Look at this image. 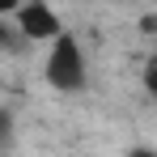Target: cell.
I'll use <instances>...</instances> for the list:
<instances>
[{
  "mask_svg": "<svg viewBox=\"0 0 157 157\" xmlns=\"http://www.w3.org/2000/svg\"><path fill=\"white\" fill-rule=\"evenodd\" d=\"M47 81L55 89H81L85 85V55H81V43L72 34H55L51 38V51H47Z\"/></svg>",
  "mask_w": 157,
  "mask_h": 157,
  "instance_id": "obj_1",
  "label": "cell"
},
{
  "mask_svg": "<svg viewBox=\"0 0 157 157\" xmlns=\"http://www.w3.org/2000/svg\"><path fill=\"white\" fill-rule=\"evenodd\" d=\"M17 30L26 38L51 43L55 34H59V13H55L47 0H26V4H17Z\"/></svg>",
  "mask_w": 157,
  "mask_h": 157,
  "instance_id": "obj_2",
  "label": "cell"
},
{
  "mask_svg": "<svg viewBox=\"0 0 157 157\" xmlns=\"http://www.w3.org/2000/svg\"><path fill=\"white\" fill-rule=\"evenodd\" d=\"M144 89L157 94V55H149V64H144Z\"/></svg>",
  "mask_w": 157,
  "mask_h": 157,
  "instance_id": "obj_3",
  "label": "cell"
},
{
  "mask_svg": "<svg viewBox=\"0 0 157 157\" xmlns=\"http://www.w3.org/2000/svg\"><path fill=\"white\" fill-rule=\"evenodd\" d=\"M17 4L21 0H0V13H17Z\"/></svg>",
  "mask_w": 157,
  "mask_h": 157,
  "instance_id": "obj_4",
  "label": "cell"
}]
</instances>
